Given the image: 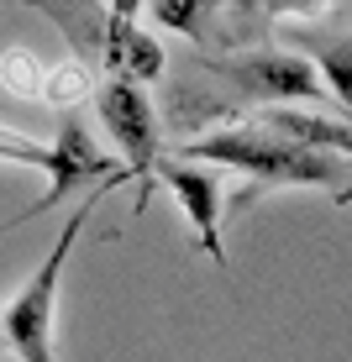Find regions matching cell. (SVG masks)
<instances>
[{
  "label": "cell",
  "mask_w": 352,
  "mask_h": 362,
  "mask_svg": "<svg viewBox=\"0 0 352 362\" xmlns=\"http://www.w3.org/2000/svg\"><path fill=\"white\" fill-rule=\"evenodd\" d=\"M179 158H205V163L242 168L253 184H268V189L310 184V189H331L336 199H352V179H347L342 158L310 153V147H300V142H284L279 132L258 127V121H237V127L205 132L200 142L179 147Z\"/></svg>",
  "instance_id": "obj_1"
},
{
  "label": "cell",
  "mask_w": 352,
  "mask_h": 362,
  "mask_svg": "<svg viewBox=\"0 0 352 362\" xmlns=\"http://www.w3.org/2000/svg\"><path fill=\"white\" fill-rule=\"evenodd\" d=\"M116 184H127V168H121L116 179H106L90 199H79V210H74V216L64 221V231H58L53 252L37 263V273H32V279L6 299V310H0V331H6V346H11V352H16L21 362H58V352H53V305H58V284H64V268H69V257H74V242H79L84 226H90L100 194L116 189Z\"/></svg>",
  "instance_id": "obj_2"
},
{
  "label": "cell",
  "mask_w": 352,
  "mask_h": 362,
  "mask_svg": "<svg viewBox=\"0 0 352 362\" xmlns=\"http://www.w3.org/2000/svg\"><path fill=\"white\" fill-rule=\"evenodd\" d=\"M279 37L289 42V53L316 69V79L352 116V6H284Z\"/></svg>",
  "instance_id": "obj_3"
},
{
  "label": "cell",
  "mask_w": 352,
  "mask_h": 362,
  "mask_svg": "<svg viewBox=\"0 0 352 362\" xmlns=\"http://www.w3.org/2000/svg\"><path fill=\"white\" fill-rule=\"evenodd\" d=\"M95 116L106 136L116 142V163L127 168V179L142 189L137 210L147 205V189L158 184V110L147 100L142 84H127V79H106L95 90Z\"/></svg>",
  "instance_id": "obj_4"
},
{
  "label": "cell",
  "mask_w": 352,
  "mask_h": 362,
  "mask_svg": "<svg viewBox=\"0 0 352 362\" xmlns=\"http://www.w3.org/2000/svg\"><path fill=\"white\" fill-rule=\"evenodd\" d=\"M205 74L226 79L237 95L258 100L263 110L279 100H321L326 84L316 79V69L300 53H279V47H253V53H226V58H205Z\"/></svg>",
  "instance_id": "obj_5"
},
{
  "label": "cell",
  "mask_w": 352,
  "mask_h": 362,
  "mask_svg": "<svg viewBox=\"0 0 352 362\" xmlns=\"http://www.w3.org/2000/svg\"><path fill=\"white\" fill-rule=\"evenodd\" d=\"M158 184L179 199V210L190 216V226L200 231V247H205L210 263L226 268V242H221V179L216 168L184 163V158H158Z\"/></svg>",
  "instance_id": "obj_6"
},
{
  "label": "cell",
  "mask_w": 352,
  "mask_h": 362,
  "mask_svg": "<svg viewBox=\"0 0 352 362\" xmlns=\"http://www.w3.org/2000/svg\"><path fill=\"white\" fill-rule=\"evenodd\" d=\"M142 11L132 0L121 6H106V37H100V69L110 79H127V84H153L163 79V42L153 32L137 27Z\"/></svg>",
  "instance_id": "obj_7"
},
{
  "label": "cell",
  "mask_w": 352,
  "mask_h": 362,
  "mask_svg": "<svg viewBox=\"0 0 352 362\" xmlns=\"http://www.w3.org/2000/svg\"><path fill=\"white\" fill-rule=\"evenodd\" d=\"M147 16L163 21V27H174V32H184L190 42H210L216 37V6L210 0H158V6H147Z\"/></svg>",
  "instance_id": "obj_8"
},
{
  "label": "cell",
  "mask_w": 352,
  "mask_h": 362,
  "mask_svg": "<svg viewBox=\"0 0 352 362\" xmlns=\"http://www.w3.org/2000/svg\"><path fill=\"white\" fill-rule=\"evenodd\" d=\"M47 74H53V69L32 64L27 53H6V58H0V84L16 90V95H47Z\"/></svg>",
  "instance_id": "obj_9"
}]
</instances>
